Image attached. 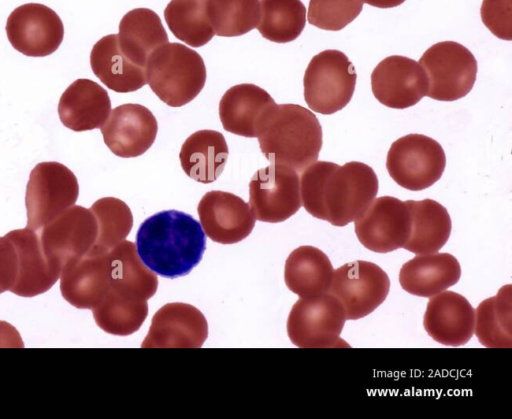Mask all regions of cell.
Wrapping results in <instances>:
<instances>
[{
	"label": "cell",
	"mask_w": 512,
	"mask_h": 419,
	"mask_svg": "<svg viewBox=\"0 0 512 419\" xmlns=\"http://www.w3.org/2000/svg\"><path fill=\"white\" fill-rule=\"evenodd\" d=\"M378 188L374 170L357 161L342 166L315 161L303 170L300 178L305 210L338 227L360 218L375 199Z\"/></svg>",
	"instance_id": "6da1fadb"
},
{
	"label": "cell",
	"mask_w": 512,
	"mask_h": 419,
	"mask_svg": "<svg viewBox=\"0 0 512 419\" xmlns=\"http://www.w3.org/2000/svg\"><path fill=\"white\" fill-rule=\"evenodd\" d=\"M135 246L152 272L175 279L188 275L200 263L206 238L201 224L190 214L164 210L142 222Z\"/></svg>",
	"instance_id": "7a4b0ae2"
},
{
	"label": "cell",
	"mask_w": 512,
	"mask_h": 419,
	"mask_svg": "<svg viewBox=\"0 0 512 419\" xmlns=\"http://www.w3.org/2000/svg\"><path fill=\"white\" fill-rule=\"evenodd\" d=\"M257 139L270 163L302 172L319 156L322 128L316 115L297 104H274L260 120Z\"/></svg>",
	"instance_id": "3957f363"
},
{
	"label": "cell",
	"mask_w": 512,
	"mask_h": 419,
	"mask_svg": "<svg viewBox=\"0 0 512 419\" xmlns=\"http://www.w3.org/2000/svg\"><path fill=\"white\" fill-rule=\"evenodd\" d=\"M145 74L151 90L171 107L191 102L206 82V67L200 54L177 42L155 49L146 62Z\"/></svg>",
	"instance_id": "277c9868"
},
{
	"label": "cell",
	"mask_w": 512,
	"mask_h": 419,
	"mask_svg": "<svg viewBox=\"0 0 512 419\" xmlns=\"http://www.w3.org/2000/svg\"><path fill=\"white\" fill-rule=\"evenodd\" d=\"M356 80L355 67L346 54L334 49L324 50L316 54L306 68L305 102L314 112L336 113L350 102Z\"/></svg>",
	"instance_id": "5b68a950"
},
{
	"label": "cell",
	"mask_w": 512,
	"mask_h": 419,
	"mask_svg": "<svg viewBox=\"0 0 512 419\" xmlns=\"http://www.w3.org/2000/svg\"><path fill=\"white\" fill-rule=\"evenodd\" d=\"M345 321V310L331 293L300 297L289 313L287 334L300 348L349 347L340 337Z\"/></svg>",
	"instance_id": "8992f818"
},
{
	"label": "cell",
	"mask_w": 512,
	"mask_h": 419,
	"mask_svg": "<svg viewBox=\"0 0 512 419\" xmlns=\"http://www.w3.org/2000/svg\"><path fill=\"white\" fill-rule=\"evenodd\" d=\"M78 195V180L69 168L53 161L37 164L26 186L27 227L40 230L73 206Z\"/></svg>",
	"instance_id": "52a82bcc"
},
{
	"label": "cell",
	"mask_w": 512,
	"mask_h": 419,
	"mask_svg": "<svg viewBox=\"0 0 512 419\" xmlns=\"http://www.w3.org/2000/svg\"><path fill=\"white\" fill-rule=\"evenodd\" d=\"M419 64L428 79L427 96L438 101H455L466 96L477 76V61L460 43L443 41L429 47Z\"/></svg>",
	"instance_id": "ba28073f"
},
{
	"label": "cell",
	"mask_w": 512,
	"mask_h": 419,
	"mask_svg": "<svg viewBox=\"0 0 512 419\" xmlns=\"http://www.w3.org/2000/svg\"><path fill=\"white\" fill-rule=\"evenodd\" d=\"M446 166L442 146L422 134H408L394 141L387 153L386 168L401 187L424 190L436 183Z\"/></svg>",
	"instance_id": "9c48e42d"
},
{
	"label": "cell",
	"mask_w": 512,
	"mask_h": 419,
	"mask_svg": "<svg viewBox=\"0 0 512 419\" xmlns=\"http://www.w3.org/2000/svg\"><path fill=\"white\" fill-rule=\"evenodd\" d=\"M389 289V277L380 266L356 260L334 270L328 292L341 302L346 320H357L380 306Z\"/></svg>",
	"instance_id": "30bf717a"
},
{
	"label": "cell",
	"mask_w": 512,
	"mask_h": 419,
	"mask_svg": "<svg viewBox=\"0 0 512 419\" xmlns=\"http://www.w3.org/2000/svg\"><path fill=\"white\" fill-rule=\"evenodd\" d=\"M97 233L93 213L79 205L69 207L38 230L46 258L60 271L95 246Z\"/></svg>",
	"instance_id": "8fae6325"
},
{
	"label": "cell",
	"mask_w": 512,
	"mask_h": 419,
	"mask_svg": "<svg viewBox=\"0 0 512 419\" xmlns=\"http://www.w3.org/2000/svg\"><path fill=\"white\" fill-rule=\"evenodd\" d=\"M249 205L259 221L287 220L302 205L298 173L274 163L257 170L249 183Z\"/></svg>",
	"instance_id": "7c38bea8"
},
{
	"label": "cell",
	"mask_w": 512,
	"mask_h": 419,
	"mask_svg": "<svg viewBox=\"0 0 512 419\" xmlns=\"http://www.w3.org/2000/svg\"><path fill=\"white\" fill-rule=\"evenodd\" d=\"M6 33L10 44L29 57H44L55 52L64 37L58 14L46 5L26 3L8 16Z\"/></svg>",
	"instance_id": "4fadbf2b"
},
{
	"label": "cell",
	"mask_w": 512,
	"mask_h": 419,
	"mask_svg": "<svg viewBox=\"0 0 512 419\" xmlns=\"http://www.w3.org/2000/svg\"><path fill=\"white\" fill-rule=\"evenodd\" d=\"M359 242L377 253L403 248L410 235V212L406 202L392 196L375 198L354 221Z\"/></svg>",
	"instance_id": "5bb4252c"
},
{
	"label": "cell",
	"mask_w": 512,
	"mask_h": 419,
	"mask_svg": "<svg viewBox=\"0 0 512 419\" xmlns=\"http://www.w3.org/2000/svg\"><path fill=\"white\" fill-rule=\"evenodd\" d=\"M371 88L375 98L383 105L405 109L417 104L428 92V79L424 68L415 60L389 56L374 68Z\"/></svg>",
	"instance_id": "9a60e30c"
},
{
	"label": "cell",
	"mask_w": 512,
	"mask_h": 419,
	"mask_svg": "<svg viewBox=\"0 0 512 419\" xmlns=\"http://www.w3.org/2000/svg\"><path fill=\"white\" fill-rule=\"evenodd\" d=\"M62 297L79 309H93L111 286L108 250L93 247L65 265L60 275Z\"/></svg>",
	"instance_id": "2e32d148"
},
{
	"label": "cell",
	"mask_w": 512,
	"mask_h": 419,
	"mask_svg": "<svg viewBox=\"0 0 512 419\" xmlns=\"http://www.w3.org/2000/svg\"><path fill=\"white\" fill-rule=\"evenodd\" d=\"M197 212L204 233L220 244L244 240L256 221L248 203L233 193L219 190L207 192L201 198Z\"/></svg>",
	"instance_id": "e0dca14e"
},
{
	"label": "cell",
	"mask_w": 512,
	"mask_h": 419,
	"mask_svg": "<svg viewBox=\"0 0 512 419\" xmlns=\"http://www.w3.org/2000/svg\"><path fill=\"white\" fill-rule=\"evenodd\" d=\"M100 129L104 143L113 154L122 158H134L152 146L158 124L147 107L127 103L111 110Z\"/></svg>",
	"instance_id": "ac0fdd59"
},
{
	"label": "cell",
	"mask_w": 512,
	"mask_h": 419,
	"mask_svg": "<svg viewBox=\"0 0 512 419\" xmlns=\"http://www.w3.org/2000/svg\"><path fill=\"white\" fill-rule=\"evenodd\" d=\"M208 336L205 316L187 303H168L153 316L142 348H200Z\"/></svg>",
	"instance_id": "d6986e66"
},
{
	"label": "cell",
	"mask_w": 512,
	"mask_h": 419,
	"mask_svg": "<svg viewBox=\"0 0 512 419\" xmlns=\"http://www.w3.org/2000/svg\"><path fill=\"white\" fill-rule=\"evenodd\" d=\"M475 310L459 293L444 290L430 297L423 324L436 342L450 347L466 344L474 334Z\"/></svg>",
	"instance_id": "ffe728a7"
},
{
	"label": "cell",
	"mask_w": 512,
	"mask_h": 419,
	"mask_svg": "<svg viewBox=\"0 0 512 419\" xmlns=\"http://www.w3.org/2000/svg\"><path fill=\"white\" fill-rule=\"evenodd\" d=\"M6 236L13 243L18 262L17 278L10 292L21 297H34L48 291L60 278L61 271L46 258L38 231L16 229Z\"/></svg>",
	"instance_id": "44dd1931"
},
{
	"label": "cell",
	"mask_w": 512,
	"mask_h": 419,
	"mask_svg": "<svg viewBox=\"0 0 512 419\" xmlns=\"http://www.w3.org/2000/svg\"><path fill=\"white\" fill-rule=\"evenodd\" d=\"M111 112L108 92L90 79H77L63 92L58 104L62 124L76 132L101 128Z\"/></svg>",
	"instance_id": "7402d4cb"
},
{
	"label": "cell",
	"mask_w": 512,
	"mask_h": 419,
	"mask_svg": "<svg viewBox=\"0 0 512 419\" xmlns=\"http://www.w3.org/2000/svg\"><path fill=\"white\" fill-rule=\"evenodd\" d=\"M275 104L263 88L237 84L229 88L219 103V117L224 130L247 138L257 137L261 118Z\"/></svg>",
	"instance_id": "603a6c76"
},
{
	"label": "cell",
	"mask_w": 512,
	"mask_h": 419,
	"mask_svg": "<svg viewBox=\"0 0 512 419\" xmlns=\"http://www.w3.org/2000/svg\"><path fill=\"white\" fill-rule=\"evenodd\" d=\"M461 277L458 260L449 253L421 254L405 262L399 272L401 287L419 297H432L455 285Z\"/></svg>",
	"instance_id": "cb8c5ba5"
},
{
	"label": "cell",
	"mask_w": 512,
	"mask_h": 419,
	"mask_svg": "<svg viewBox=\"0 0 512 419\" xmlns=\"http://www.w3.org/2000/svg\"><path fill=\"white\" fill-rule=\"evenodd\" d=\"M90 65L95 76L118 93L137 91L147 83L145 68L134 64L121 52L117 34L106 35L94 44Z\"/></svg>",
	"instance_id": "d4e9b609"
},
{
	"label": "cell",
	"mask_w": 512,
	"mask_h": 419,
	"mask_svg": "<svg viewBox=\"0 0 512 419\" xmlns=\"http://www.w3.org/2000/svg\"><path fill=\"white\" fill-rule=\"evenodd\" d=\"M229 149L225 137L215 130H199L182 144L180 164L187 176L199 183H212L222 173Z\"/></svg>",
	"instance_id": "484cf974"
},
{
	"label": "cell",
	"mask_w": 512,
	"mask_h": 419,
	"mask_svg": "<svg viewBox=\"0 0 512 419\" xmlns=\"http://www.w3.org/2000/svg\"><path fill=\"white\" fill-rule=\"evenodd\" d=\"M117 36L121 52L134 64L144 68L150 54L168 43L160 17L148 8L127 12L119 23Z\"/></svg>",
	"instance_id": "4316f807"
},
{
	"label": "cell",
	"mask_w": 512,
	"mask_h": 419,
	"mask_svg": "<svg viewBox=\"0 0 512 419\" xmlns=\"http://www.w3.org/2000/svg\"><path fill=\"white\" fill-rule=\"evenodd\" d=\"M410 212V235L404 249L417 254L438 252L448 241L452 223L447 209L432 199L405 201Z\"/></svg>",
	"instance_id": "83f0119b"
},
{
	"label": "cell",
	"mask_w": 512,
	"mask_h": 419,
	"mask_svg": "<svg viewBox=\"0 0 512 419\" xmlns=\"http://www.w3.org/2000/svg\"><path fill=\"white\" fill-rule=\"evenodd\" d=\"M334 268L320 249L304 245L294 249L286 259L285 284L299 297L317 296L329 291Z\"/></svg>",
	"instance_id": "f1b7e54d"
},
{
	"label": "cell",
	"mask_w": 512,
	"mask_h": 419,
	"mask_svg": "<svg viewBox=\"0 0 512 419\" xmlns=\"http://www.w3.org/2000/svg\"><path fill=\"white\" fill-rule=\"evenodd\" d=\"M112 281L110 288L148 300L157 291L158 279L144 265L133 242L123 240L108 250Z\"/></svg>",
	"instance_id": "f546056e"
},
{
	"label": "cell",
	"mask_w": 512,
	"mask_h": 419,
	"mask_svg": "<svg viewBox=\"0 0 512 419\" xmlns=\"http://www.w3.org/2000/svg\"><path fill=\"white\" fill-rule=\"evenodd\" d=\"M474 333L488 348L512 346V285L502 286L495 296L483 300L475 310Z\"/></svg>",
	"instance_id": "4dcf8cb0"
},
{
	"label": "cell",
	"mask_w": 512,
	"mask_h": 419,
	"mask_svg": "<svg viewBox=\"0 0 512 419\" xmlns=\"http://www.w3.org/2000/svg\"><path fill=\"white\" fill-rule=\"evenodd\" d=\"M96 324L106 333L128 336L139 330L148 315L147 300L109 288L92 309Z\"/></svg>",
	"instance_id": "1f68e13d"
},
{
	"label": "cell",
	"mask_w": 512,
	"mask_h": 419,
	"mask_svg": "<svg viewBox=\"0 0 512 419\" xmlns=\"http://www.w3.org/2000/svg\"><path fill=\"white\" fill-rule=\"evenodd\" d=\"M164 18L172 34L191 47H201L215 35L206 0H171L164 9Z\"/></svg>",
	"instance_id": "d6a6232c"
},
{
	"label": "cell",
	"mask_w": 512,
	"mask_h": 419,
	"mask_svg": "<svg viewBox=\"0 0 512 419\" xmlns=\"http://www.w3.org/2000/svg\"><path fill=\"white\" fill-rule=\"evenodd\" d=\"M306 8L300 0H261L256 28L267 40L287 43L302 33Z\"/></svg>",
	"instance_id": "836d02e7"
},
{
	"label": "cell",
	"mask_w": 512,
	"mask_h": 419,
	"mask_svg": "<svg viewBox=\"0 0 512 419\" xmlns=\"http://www.w3.org/2000/svg\"><path fill=\"white\" fill-rule=\"evenodd\" d=\"M215 35L235 37L256 28L260 16L259 0H206Z\"/></svg>",
	"instance_id": "e575fe53"
},
{
	"label": "cell",
	"mask_w": 512,
	"mask_h": 419,
	"mask_svg": "<svg viewBox=\"0 0 512 419\" xmlns=\"http://www.w3.org/2000/svg\"><path fill=\"white\" fill-rule=\"evenodd\" d=\"M97 222L96 248L109 250L129 235L133 216L128 205L115 197L98 199L90 207Z\"/></svg>",
	"instance_id": "d590c367"
},
{
	"label": "cell",
	"mask_w": 512,
	"mask_h": 419,
	"mask_svg": "<svg viewBox=\"0 0 512 419\" xmlns=\"http://www.w3.org/2000/svg\"><path fill=\"white\" fill-rule=\"evenodd\" d=\"M363 0H310L308 22L320 29L339 31L362 11Z\"/></svg>",
	"instance_id": "8d00e7d4"
},
{
	"label": "cell",
	"mask_w": 512,
	"mask_h": 419,
	"mask_svg": "<svg viewBox=\"0 0 512 419\" xmlns=\"http://www.w3.org/2000/svg\"><path fill=\"white\" fill-rule=\"evenodd\" d=\"M481 19L496 37L512 39V0H483Z\"/></svg>",
	"instance_id": "74e56055"
},
{
	"label": "cell",
	"mask_w": 512,
	"mask_h": 419,
	"mask_svg": "<svg viewBox=\"0 0 512 419\" xmlns=\"http://www.w3.org/2000/svg\"><path fill=\"white\" fill-rule=\"evenodd\" d=\"M17 253L11 240L4 235L0 237V294L10 291L17 278Z\"/></svg>",
	"instance_id": "f35d334b"
},
{
	"label": "cell",
	"mask_w": 512,
	"mask_h": 419,
	"mask_svg": "<svg viewBox=\"0 0 512 419\" xmlns=\"http://www.w3.org/2000/svg\"><path fill=\"white\" fill-rule=\"evenodd\" d=\"M0 346L23 347L19 333L6 322L0 321Z\"/></svg>",
	"instance_id": "ab89813d"
},
{
	"label": "cell",
	"mask_w": 512,
	"mask_h": 419,
	"mask_svg": "<svg viewBox=\"0 0 512 419\" xmlns=\"http://www.w3.org/2000/svg\"><path fill=\"white\" fill-rule=\"evenodd\" d=\"M364 3L374 6L376 8H392L399 6L405 0H363Z\"/></svg>",
	"instance_id": "60d3db41"
}]
</instances>
